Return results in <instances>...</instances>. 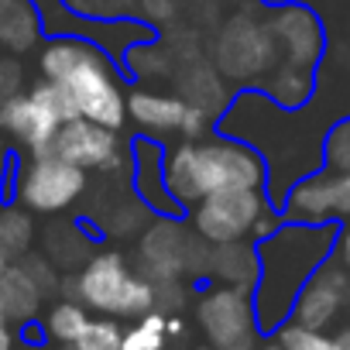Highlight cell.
Masks as SVG:
<instances>
[{
	"label": "cell",
	"instance_id": "28",
	"mask_svg": "<svg viewBox=\"0 0 350 350\" xmlns=\"http://www.w3.org/2000/svg\"><path fill=\"white\" fill-rule=\"evenodd\" d=\"M323 168L350 172V117H340L336 124H329L323 137Z\"/></svg>",
	"mask_w": 350,
	"mask_h": 350
},
{
	"label": "cell",
	"instance_id": "23",
	"mask_svg": "<svg viewBox=\"0 0 350 350\" xmlns=\"http://www.w3.org/2000/svg\"><path fill=\"white\" fill-rule=\"evenodd\" d=\"M35 244V213H28L18 203H4L0 206V254L8 261H21L25 254H31Z\"/></svg>",
	"mask_w": 350,
	"mask_h": 350
},
{
	"label": "cell",
	"instance_id": "29",
	"mask_svg": "<svg viewBox=\"0 0 350 350\" xmlns=\"http://www.w3.org/2000/svg\"><path fill=\"white\" fill-rule=\"evenodd\" d=\"M151 220H154V213H151L141 200L120 203V206L113 210L110 224H107V234H110V237H131V234H141Z\"/></svg>",
	"mask_w": 350,
	"mask_h": 350
},
{
	"label": "cell",
	"instance_id": "7",
	"mask_svg": "<svg viewBox=\"0 0 350 350\" xmlns=\"http://www.w3.org/2000/svg\"><path fill=\"white\" fill-rule=\"evenodd\" d=\"M79 117L69 93L59 83L38 79L0 107V134H8L28 154H45L66 120Z\"/></svg>",
	"mask_w": 350,
	"mask_h": 350
},
{
	"label": "cell",
	"instance_id": "20",
	"mask_svg": "<svg viewBox=\"0 0 350 350\" xmlns=\"http://www.w3.org/2000/svg\"><path fill=\"white\" fill-rule=\"evenodd\" d=\"M42 18L31 0H0V45L21 55L38 45L42 38Z\"/></svg>",
	"mask_w": 350,
	"mask_h": 350
},
{
	"label": "cell",
	"instance_id": "2",
	"mask_svg": "<svg viewBox=\"0 0 350 350\" xmlns=\"http://www.w3.org/2000/svg\"><path fill=\"white\" fill-rule=\"evenodd\" d=\"M165 183L172 200L189 213L203 196L220 189L268 193V165L247 141L213 131L203 141H165Z\"/></svg>",
	"mask_w": 350,
	"mask_h": 350
},
{
	"label": "cell",
	"instance_id": "11",
	"mask_svg": "<svg viewBox=\"0 0 350 350\" xmlns=\"http://www.w3.org/2000/svg\"><path fill=\"white\" fill-rule=\"evenodd\" d=\"M265 21L275 35L278 55L299 69H319L326 55V25L309 4H271L265 8Z\"/></svg>",
	"mask_w": 350,
	"mask_h": 350
},
{
	"label": "cell",
	"instance_id": "10",
	"mask_svg": "<svg viewBox=\"0 0 350 350\" xmlns=\"http://www.w3.org/2000/svg\"><path fill=\"white\" fill-rule=\"evenodd\" d=\"M196 323L206 333V343L220 350H254L261 326L254 299L234 285H210L196 299Z\"/></svg>",
	"mask_w": 350,
	"mask_h": 350
},
{
	"label": "cell",
	"instance_id": "25",
	"mask_svg": "<svg viewBox=\"0 0 350 350\" xmlns=\"http://www.w3.org/2000/svg\"><path fill=\"white\" fill-rule=\"evenodd\" d=\"M168 343V316L151 309L141 319H134L131 329H124L120 350H165Z\"/></svg>",
	"mask_w": 350,
	"mask_h": 350
},
{
	"label": "cell",
	"instance_id": "8",
	"mask_svg": "<svg viewBox=\"0 0 350 350\" xmlns=\"http://www.w3.org/2000/svg\"><path fill=\"white\" fill-rule=\"evenodd\" d=\"M83 193H86V172L52 151L28 154V161L18 165L14 186H11V200L28 213H42V217L66 213L83 200Z\"/></svg>",
	"mask_w": 350,
	"mask_h": 350
},
{
	"label": "cell",
	"instance_id": "15",
	"mask_svg": "<svg viewBox=\"0 0 350 350\" xmlns=\"http://www.w3.org/2000/svg\"><path fill=\"white\" fill-rule=\"evenodd\" d=\"M186 113H189V103L179 93H161L144 83H137L127 93V120H134L137 134H148L158 141H168V134H175V141H179Z\"/></svg>",
	"mask_w": 350,
	"mask_h": 350
},
{
	"label": "cell",
	"instance_id": "16",
	"mask_svg": "<svg viewBox=\"0 0 350 350\" xmlns=\"http://www.w3.org/2000/svg\"><path fill=\"white\" fill-rule=\"evenodd\" d=\"M282 220L292 224H340L336 220V196H333V172L319 168L295 179L278 203Z\"/></svg>",
	"mask_w": 350,
	"mask_h": 350
},
{
	"label": "cell",
	"instance_id": "13",
	"mask_svg": "<svg viewBox=\"0 0 350 350\" xmlns=\"http://www.w3.org/2000/svg\"><path fill=\"white\" fill-rule=\"evenodd\" d=\"M347 309H350V271L329 258L306 282L288 319L299 326H309V329H329Z\"/></svg>",
	"mask_w": 350,
	"mask_h": 350
},
{
	"label": "cell",
	"instance_id": "5",
	"mask_svg": "<svg viewBox=\"0 0 350 350\" xmlns=\"http://www.w3.org/2000/svg\"><path fill=\"white\" fill-rule=\"evenodd\" d=\"M210 62L237 90H261L271 69L282 62L275 35L265 21V4L251 0L247 11H234L210 42Z\"/></svg>",
	"mask_w": 350,
	"mask_h": 350
},
{
	"label": "cell",
	"instance_id": "42",
	"mask_svg": "<svg viewBox=\"0 0 350 350\" xmlns=\"http://www.w3.org/2000/svg\"><path fill=\"white\" fill-rule=\"evenodd\" d=\"M59 350H76V347H59Z\"/></svg>",
	"mask_w": 350,
	"mask_h": 350
},
{
	"label": "cell",
	"instance_id": "1",
	"mask_svg": "<svg viewBox=\"0 0 350 350\" xmlns=\"http://www.w3.org/2000/svg\"><path fill=\"white\" fill-rule=\"evenodd\" d=\"M340 224H292L282 220L275 234L258 241L261 275L254 285V312L261 333H275L306 288V282L333 258Z\"/></svg>",
	"mask_w": 350,
	"mask_h": 350
},
{
	"label": "cell",
	"instance_id": "6",
	"mask_svg": "<svg viewBox=\"0 0 350 350\" xmlns=\"http://www.w3.org/2000/svg\"><path fill=\"white\" fill-rule=\"evenodd\" d=\"M213 265V244H206L183 217H154L141 237L134 268L151 282H172V278H210Z\"/></svg>",
	"mask_w": 350,
	"mask_h": 350
},
{
	"label": "cell",
	"instance_id": "34",
	"mask_svg": "<svg viewBox=\"0 0 350 350\" xmlns=\"http://www.w3.org/2000/svg\"><path fill=\"white\" fill-rule=\"evenodd\" d=\"M333 261H340V265L350 271V220H347V224H340L336 247H333Z\"/></svg>",
	"mask_w": 350,
	"mask_h": 350
},
{
	"label": "cell",
	"instance_id": "22",
	"mask_svg": "<svg viewBox=\"0 0 350 350\" xmlns=\"http://www.w3.org/2000/svg\"><path fill=\"white\" fill-rule=\"evenodd\" d=\"M261 93L282 110H302L312 100V93H316V72L288 66V62H278L271 69V76L261 83Z\"/></svg>",
	"mask_w": 350,
	"mask_h": 350
},
{
	"label": "cell",
	"instance_id": "3",
	"mask_svg": "<svg viewBox=\"0 0 350 350\" xmlns=\"http://www.w3.org/2000/svg\"><path fill=\"white\" fill-rule=\"evenodd\" d=\"M38 72L69 93L79 117L110 131L127 124V76L100 45L69 35L49 38L38 49Z\"/></svg>",
	"mask_w": 350,
	"mask_h": 350
},
{
	"label": "cell",
	"instance_id": "35",
	"mask_svg": "<svg viewBox=\"0 0 350 350\" xmlns=\"http://www.w3.org/2000/svg\"><path fill=\"white\" fill-rule=\"evenodd\" d=\"M14 347H18L14 323H0V350H14Z\"/></svg>",
	"mask_w": 350,
	"mask_h": 350
},
{
	"label": "cell",
	"instance_id": "33",
	"mask_svg": "<svg viewBox=\"0 0 350 350\" xmlns=\"http://www.w3.org/2000/svg\"><path fill=\"white\" fill-rule=\"evenodd\" d=\"M21 83H25L21 66H18L11 55H8V59H0V107H4L8 100H14L18 93H25Z\"/></svg>",
	"mask_w": 350,
	"mask_h": 350
},
{
	"label": "cell",
	"instance_id": "38",
	"mask_svg": "<svg viewBox=\"0 0 350 350\" xmlns=\"http://www.w3.org/2000/svg\"><path fill=\"white\" fill-rule=\"evenodd\" d=\"M14 350H45L42 343H21V347H14Z\"/></svg>",
	"mask_w": 350,
	"mask_h": 350
},
{
	"label": "cell",
	"instance_id": "30",
	"mask_svg": "<svg viewBox=\"0 0 350 350\" xmlns=\"http://www.w3.org/2000/svg\"><path fill=\"white\" fill-rule=\"evenodd\" d=\"M62 4L83 18H100V21L134 18V0H62Z\"/></svg>",
	"mask_w": 350,
	"mask_h": 350
},
{
	"label": "cell",
	"instance_id": "37",
	"mask_svg": "<svg viewBox=\"0 0 350 350\" xmlns=\"http://www.w3.org/2000/svg\"><path fill=\"white\" fill-rule=\"evenodd\" d=\"M254 350H285V347H282V343H278V340L271 336V340H265V343H258Z\"/></svg>",
	"mask_w": 350,
	"mask_h": 350
},
{
	"label": "cell",
	"instance_id": "18",
	"mask_svg": "<svg viewBox=\"0 0 350 350\" xmlns=\"http://www.w3.org/2000/svg\"><path fill=\"white\" fill-rule=\"evenodd\" d=\"M0 306H4L8 319L18 326L35 323L45 306V288L35 282V275L21 261H11L8 271L0 275Z\"/></svg>",
	"mask_w": 350,
	"mask_h": 350
},
{
	"label": "cell",
	"instance_id": "4",
	"mask_svg": "<svg viewBox=\"0 0 350 350\" xmlns=\"http://www.w3.org/2000/svg\"><path fill=\"white\" fill-rule=\"evenodd\" d=\"M66 299H76L86 309L113 319H141L154 309V282L144 278L117 247L90 254L79 275L66 282Z\"/></svg>",
	"mask_w": 350,
	"mask_h": 350
},
{
	"label": "cell",
	"instance_id": "24",
	"mask_svg": "<svg viewBox=\"0 0 350 350\" xmlns=\"http://www.w3.org/2000/svg\"><path fill=\"white\" fill-rule=\"evenodd\" d=\"M90 319H93V316H90V309H86L83 302H76V299H59V302L45 312L42 333H45L49 340H55L59 347H72V343L83 336V329H86Z\"/></svg>",
	"mask_w": 350,
	"mask_h": 350
},
{
	"label": "cell",
	"instance_id": "21",
	"mask_svg": "<svg viewBox=\"0 0 350 350\" xmlns=\"http://www.w3.org/2000/svg\"><path fill=\"white\" fill-rule=\"evenodd\" d=\"M120 69L127 79L134 83H151V79H165V76H175L179 72V59L172 55V49L165 45L161 35L148 38V42H137L124 52L120 59Z\"/></svg>",
	"mask_w": 350,
	"mask_h": 350
},
{
	"label": "cell",
	"instance_id": "17",
	"mask_svg": "<svg viewBox=\"0 0 350 350\" xmlns=\"http://www.w3.org/2000/svg\"><path fill=\"white\" fill-rule=\"evenodd\" d=\"M175 79H179V83H175V86H179V96H183L186 103L206 110L213 120L224 117V110L230 107V100H234V93H237V90L227 86L224 72H220L210 59L183 62L179 72H175Z\"/></svg>",
	"mask_w": 350,
	"mask_h": 350
},
{
	"label": "cell",
	"instance_id": "39",
	"mask_svg": "<svg viewBox=\"0 0 350 350\" xmlns=\"http://www.w3.org/2000/svg\"><path fill=\"white\" fill-rule=\"evenodd\" d=\"M8 265H11V261H8L4 254H0V275H4V271H8Z\"/></svg>",
	"mask_w": 350,
	"mask_h": 350
},
{
	"label": "cell",
	"instance_id": "40",
	"mask_svg": "<svg viewBox=\"0 0 350 350\" xmlns=\"http://www.w3.org/2000/svg\"><path fill=\"white\" fill-rule=\"evenodd\" d=\"M0 323H11V319H8V312H4V306H0Z\"/></svg>",
	"mask_w": 350,
	"mask_h": 350
},
{
	"label": "cell",
	"instance_id": "9",
	"mask_svg": "<svg viewBox=\"0 0 350 350\" xmlns=\"http://www.w3.org/2000/svg\"><path fill=\"white\" fill-rule=\"evenodd\" d=\"M275 203L268 200L265 189H220L203 196L189 213V227L206 241V244H237L251 241L258 220L271 210Z\"/></svg>",
	"mask_w": 350,
	"mask_h": 350
},
{
	"label": "cell",
	"instance_id": "12",
	"mask_svg": "<svg viewBox=\"0 0 350 350\" xmlns=\"http://www.w3.org/2000/svg\"><path fill=\"white\" fill-rule=\"evenodd\" d=\"M49 151L79 165L83 172H120L124 161H131V144L120 141V131L93 124L86 117L66 120Z\"/></svg>",
	"mask_w": 350,
	"mask_h": 350
},
{
	"label": "cell",
	"instance_id": "19",
	"mask_svg": "<svg viewBox=\"0 0 350 350\" xmlns=\"http://www.w3.org/2000/svg\"><path fill=\"white\" fill-rule=\"evenodd\" d=\"M261 275V261H258V244L254 241H237V244H217L213 247V265H210V278H217L220 285H234L254 295Z\"/></svg>",
	"mask_w": 350,
	"mask_h": 350
},
{
	"label": "cell",
	"instance_id": "14",
	"mask_svg": "<svg viewBox=\"0 0 350 350\" xmlns=\"http://www.w3.org/2000/svg\"><path fill=\"white\" fill-rule=\"evenodd\" d=\"M131 189L154 217H186L183 206L172 200L165 183V141L137 134L131 137Z\"/></svg>",
	"mask_w": 350,
	"mask_h": 350
},
{
	"label": "cell",
	"instance_id": "36",
	"mask_svg": "<svg viewBox=\"0 0 350 350\" xmlns=\"http://www.w3.org/2000/svg\"><path fill=\"white\" fill-rule=\"evenodd\" d=\"M336 343H340V350H350V323H347V326H340V333H336Z\"/></svg>",
	"mask_w": 350,
	"mask_h": 350
},
{
	"label": "cell",
	"instance_id": "26",
	"mask_svg": "<svg viewBox=\"0 0 350 350\" xmlns=\"http://www.w3.org/2000/svg\"><path fill=\"white\" fill-rule=\"evenodd\" d=\"M275 340L285 347V350H340L336 336H329L326 329H309V326H299L292 319H285L278 329H275Z\"/></svg>",
	"mask_w": 350,
	"mask_h": 350
},
{
	"label": "cell",
	"instance_id": "32",
	"mask_svg": "<svg viewBox=\"0 0 350 350\" xmlns=\"http://www.w3.org/2000/svg\"><path fill=\"white\" fill-rule=\"evenodd\" d=\"M14 172H18V154H14V148L8 144V137H0V206L11 203Z\"/></svg>",
	"mask_w": 350,
	"mask_h": 350
},
{
	"label": "cell",
	"instance_id": "41",
	"mask_svg": "<svg viewBox=\"0 0 350 350\" xmlns=\"http://www.w3.org/2000/svg\"><path fill=\"white\" fill-rule=\"evenodd\" d=\"M196 350H220V347H213V343H203V347H196Z\"/></svg>",
	"mask_w": 350,
	"mask_h": 350
},
{
	"label": "cell",
	"instance_id": "27",
	"mask_svg": "<svg viewBox=\"0 0 350 350\" xmlns=\"http://www.w3.org/2000/svg\"><path fill=\"white\" fill-rule=\"evenodd\" d=\"M120 340H124V326L113 316H96L86 323L83 336L72 347L76 350H120Z\"/></svg>",
	"mask_w": 350,
	"mask_h": 350
},
{
	"label": "cell",
	"instance_id": "31",
	"mask_svg": "<svg viewBox=\"0 0 350 350\" xmlns=\"http://www.w3.org/2000/svg\"><path fill=\"white\" fill-rule=\"evenodd\" d=\"M134 18L144 21L148 28L161 31L179 18V0H134Z\"/></svg>",
	"mask_w": 350,
	"mask_h": 350
}]
</instances>
